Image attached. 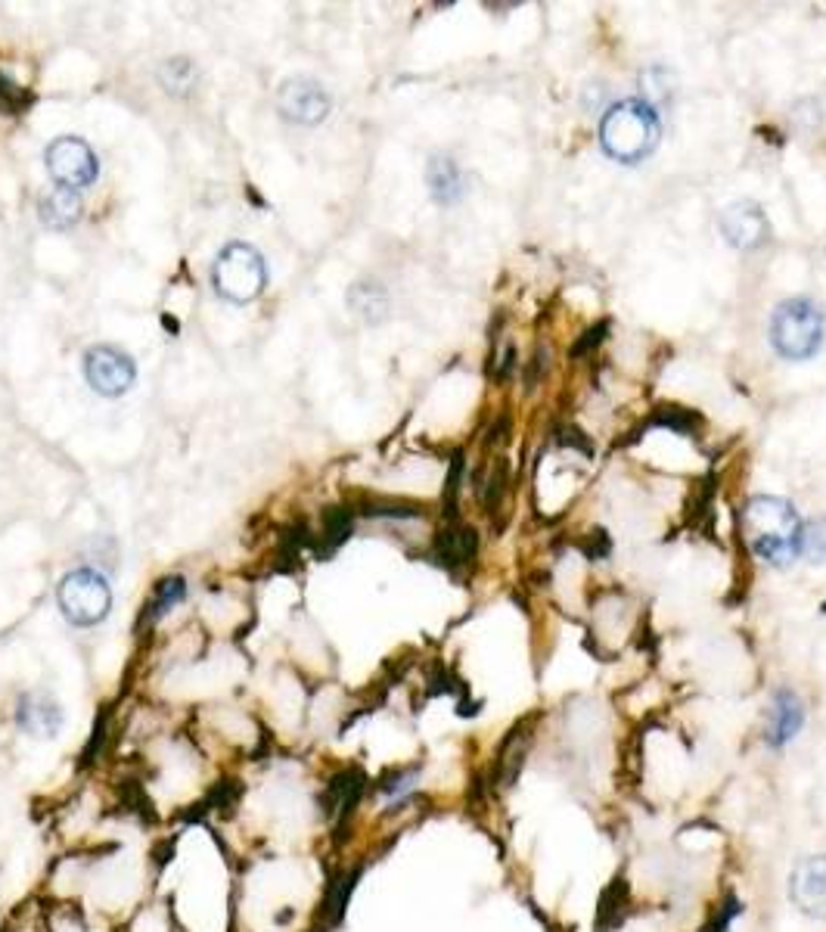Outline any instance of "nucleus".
Instances as JSON below:
<instances>
[{
  "label": "nucleus",
  "instance_id": "aec40b11",
  "mask_svg": "<svg viewBox=\"0 0 826 932\" xmlns=\"http://www.w3.org/2000/svg\"><path fill=\"white\" fill-rule=\"evenodd\" d=\"M193 82H196V72L190 60L177 57V60H168V63L162 65V85L168 87V90H174V94H187V90L193 87Z\"/></svg>",
  "mask_w": 826,
  "mask_h": 932
},
{
  "label": "nucleus",
  "instance_id": "9d476101",
  "mask_svg": "<svg viewBox=\"0 0 826 932\" xmlns=\"http://www.w3.org/2000/svg\"><path fill=\"white\" fill-rule=\"evenodd\" d=\"M721 227L739 249H755L761 243H767V221L755 202H734L730 209H724Z\"/></svg>",
  "mask_w": 826,
  "mask_h": 932
},
{
  "label": "nucleus",
  "instance_id": "412c9836",
  "mask_svg": "<svg viewBox=\"0 0 826 932\" xmlns=\"http://www.w3.org/2000/svg\"><path fill=\"white\" fill-rule=\"evenodd\" d=\"M351 532V522H348L346 510H329L326 513V538H329V550L336 544H342Z\"/></svg>",
  "mask_w": 826,
  "mask_h": 932
},
{
  "label": "nucleus",
  "instance_id": "0eeeda50",
  "mask_svg": "<svg viewBox=\"0 0 826 932\" xmlns=\"http://www.w3.org/2000/svg\"><path fill=\"white\" fill-rule=\"evenodd\" d=\"M85 376L90 389L107 398H118L134 386L137 368L122 348L115 346H93L85 355Z\"/></svg>",
  "mask_w": 826,
  "mask_h": 932
},
{
  "label": "nucleus",
  "instance_id": "1a4fd4ad",
  "mask_svg": "<svg viewBox=\"0 0 826 932\" xmlns=\"http://www.w3.org/2000/svg\"><path fill=\"white\" fill-rule=\"evenodd\" d=\"M792 902L811 917H826V858H808L789 883Z\"/></svg>",
  "mask_w": 826,
  "mask_h": 932
},
{
  "label": "nucleus",
  "instance_id": "f8f14e48",
  "mask_svg": "<svg viewBox=\"0 0 826 932\" xmlns=\"http://www.w3.org/2000/svg\"><path fill=\"white\" fill-rule=\"evenodd\" d=\"M364 793V774L358 768H346L339 771L333 781L326 783L324 796H321V805H324L326 818H346L354 811V805Z\"/></svg>",
  "mask_w": 826,
  "mask_h": 932
},
{
  "label": "nucleus",
  "instance_id": "f257e3e1",
  "mask_svg": "<svg viewBox=\"0 0 826 932\" xmlns=\"http://www.w3.org/2000/svg\"><path fill=\"white\" fill-rule=\"evenodd\" d=\"M742 529L749 547L767 563L789 566L802 554L804 525L789 500L771 495L752 498L742 513Z\"/></svg>",
  "mask_w": 826,
  "mask_h": 932
},
{
  "label": "nucleus",
  "instance_id": "423d86ee",
  "mask_svg": "<svg viewBox=\"0 0 826 932\" xmlns=\"http://www.w3.org/2000/svg\"><path fill=\"white\" fill-rule=\"evenodd\" d=\"M47 172L53 174V181L60 187H68V190H82V187H90L100 174V162L93 150L87 147L85 140L78 137H57L50 147H47Z\"/></svg>",
  "mask_w": 826,
  "mask_h": 932
},
{
  "label": "nucleus",
  "instance_id": "7ed1b4c3",
  "mask_svg": "<svg viewBox=\"0 0 826 932\" xmlns=\"http://www.w3.org/2000/svg\"><path fill=\"white\" fill-rule=\"evenodd\" d=\"M771 343L789 361L811 358L824 343V314L811 299H786L771 318Z\"/></svg>",
  "mask_w": 826,
  "mask_h": 932
},
{
  "label": "nucleus",
  "instance_id": "a211bd4d",
  "mask_svg": "<svg viewBox=\"0 0 826 932\" xmlns=\"http://www.w3.org/2000/svg\"><path fill=\"white\" fill-rule=\"evenodd\" d=\"M187 597V582L180 575H172V579H162L155 591H152V604L150 609V622H159L162 616H168L180 600Z\"/></svg>",
  "mask_w": 826,
  "mask_h": 932
},
{
  "label": "nucleus",
  "instance_id": "39448f33",
  "mask_svg": "<svg viewBox=\"0 0 826 932\" xmlns=\"http://www.w3.org/2000/svg\"><path fill=\"white\" fill-rule=\"evenodd\" d=\"M57 597H60V609H63L65 619L78 629L100 625L112 609V587L97 569L68 572Z\"/></svg>",
  "mask_w": 826,
  "mask_h": 932
},
{
  "label": "nucleus",
  "instance_id": "6e6552de",
  "mask_svg": "<svg viewBox=\"0 0 826 932\" xmlns=\"http://www.w3.org/2000/svg\"><path fill=\"white\" fill-rule=\"evenodd\" d=\"M329 94L324 90L321 82L314 78H286L277 90V109L286 122H296V125H317L329 115Z\"/></svg>",
  "mask_w": 826,
  "mask_h": 932
},
{
  "label": "nucleus",
  "instance_id": "f3484780",
  "mask_svg": "<svg viewBox=\"0 0 826 932\" xmlns=\"http://www.w3.org/2000/svg\"><path fill=\"white\" fill-rule=\"evenodd\" d=\"M354 880H358V873H348V877L342 873V877L329 880V886H326V895H324V908H321L326 927H336V923L342 920V914H346V905H348V895H351V890H354Z\"/></svg>",
  "mask_w": 826,
  "mask_h": 932
},
{
  "label": "nucleus",
  "instance_id": "f03ea898",
  "mask_svg": "<svg viewBox=\"0 0 826 932\" xmlns=\"http://www.w3.org/2000/svg\"><path fill=\"white\" fill-rule=\"evenodd\" d=\"M659 115L640 100H622L600 122V144L618 162H640L659 144Z\"/></svg>",
  "mask_w": 826,
  "mask_h": 932
},
{
  "label": "nucleus",
  "instance_id": "4be33fe9",
  "mask_svg": "<svg viewBox=\"0 0 826 932\" xmlns=\"http://www.w3.org/2000/svg\"><path fill=\"white\" fill-rule=\"evenodd\" d=\"M22 103V90L16 82H10L3 72H0V112H16Z\"/></svg>",
  "mask_w": 826,
  "mask_h": 932
},
{
  "label": "nucleus",
  "instance_id": "9b49d317",
  "mask_svg": "<svg viewBox=\"0 0 826 932\" xmlns=\"http://www.w3.org/2000/svg\"><path fill=\"white\" fill-rule=\"evenodd\" d=\"M16 724L32 737H57L63 728V709L43 694H25L16 706Z\"/></svg>",
  "mask_w": 826,
  "mask_h": 932
},
{
  "label": "nucleus",
  "instance_id": "2eb2a0df",
  "mask_svg": "<svg viewBox=\"0 0 826 932\" xmlns=\"http://www.w3.org/2000/svg\"><path fill=\"white\" fill-rule=\"evenodd\" d=\"M426 177H429V187H433V196L438 202H454L463 194V174L456 169V162L445 159V156H435Z\"/></svg>",
  "mask_w": 826,
  "mask_h": 932
},
{
  "label": "nucleus",
  "instance_id": "dca6fc26",
  "mask_svg": "<svg viewBox=\"0 0 826 932\" xmlns=\"http://www.w3.org/2000/svg\"><path fill=\"white\" fill-rule=\"evenodd\" d=\"M476 532L473 529H448V532H441V538H438V554H441V560L445 563H466L473 554H476Z\"/></svg>",
  "mask_w": 826,
  "mask_h": 932
},
{
  "label": "nucleus",
  "instance_id": "6ab92c4d",
  "mask_svg": "<svg viewBox=\"0 0 826 932\" xmlns=\"http://www.w3.org/2000/svg\"><path fill=\"white\" fill-rule=\"evenodd\" d=\"M386 293L376 283H358L351 289V308L364 318V321H379L386 314Z\"/></svg>",
  "mask_w": 826,
  "mask_h": 932
},
{
  "label": "nucleus",
  "instance_id": "20e7f679",
  "mask_svg": "<svg viewBox=\"0 0 826 932\" xmlns=\"http://www.w3.org/2000/svg\"><path fill=\"white\" fill-rule=\"evenodd\" d=\"M212 283H215L217 296H224L227 302H255L267 283V271H264L259 249L249 243L224 246L212 268Z\"/></svg>",
  "mask_w": 826,
  "mask_h": 932
},
{
  "label": "nucleus",
  "instance_id": "4468645a",
  "mask_svg": "<svg viewBox=\"0 0 826 932\" xmlns=\"http://www.w3.org/2000/svg\"><path fill=\"white\" fill-rule=\"evenodd\" d=\"M38 212H41V221L53 231H68L82 221V196L78 190H68V187H53L50 194L41 196L38 202Z\"/></svg>",
  "mask_w": 826,
  "mask_h": 932
},
{
  "label": "nucleus",
  "instance_id": "ddd939ff",
  "mask_svg": "<svg viewBox=\"0 0 826 932\" xmlns=\"http://www.w3.org/2000/svg\"><path fill=\"white\" fill-rule=\"evenodd\" d=\"M804 706L802 699L789 691H780L774 696V709H771V728H767V743L771 746H786L789 740L802 731Z\"/></svg>",
  "mask_w": 826,
  "mask_h": 932
}]
</instances>
